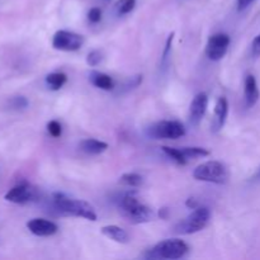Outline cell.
<instances>
[{
  "mask_svg": "<svg viewBox=\"0 0 260 260\" xmlns=\"http://www.w3.org/2000/svg\"><path fill=\"white\" fill-rule=\"evenodd\" d=\"M52 207L61 216H71V217H81L89 221H96L95 210L88 202L81 200H75L63 193H53Z\"/></svg>",
  "mask_w": 260,
  "mask_h": 260,
  "instance_id": "cell-1",
  "label": "cell"
},
{
  "mask_svg": "<svg viewBox=\"0 0 260 260\" xmlns=\"http://www.w3.org/2000/svg\"><path fill=\"white\" fill-rule=\"evenodd\" d=\"M119 208L124 217L134 225L149 222L154 217V211L147 206L142 205L136 197L135 192H128L122 196L119 201Z\"/></svg>",
  "mask_w": 260,
  "mask_h": 260,
  "instance_id": "cell-2",
  "label": "cell"
},
{
  "mask_svg": "<svg viewBox=\"0 0 260 260\" xmlns=\"http://www.w3.org/2000/svg\"><path fill=\"white\" fill-rule=\"evenodd\" d=\"M211 220V211L208 207H197L193 212L174 226V233L178 235H192L200 233Z\"/></svg>",
  "mask_w": 260,
  "mask_h": 260,
  "instance_id": "cell-3",
  "label": "cell"
},
{
  "mask_svg": "<svg viewBox=\"0 0 260 260\" xmlns=\"http://www.w3.org/2000/svg\"><path fill=\"white\" fill-rule=\"evenodd\" d=\"M189 251V246L179 239H168L157 243L147 253L149 259H168L175 260L185 256Z\"/></svg>",
  "mask_w": 260,
  "mask_h": 260,
  "instance_id": "cell-4",
  "label": "cell"
},
{
  "mask_svg": "<svg viewBox=\"0 0 260 260\" xmlns=\"http://www.w3.org/2000/svg\"><path fill=\"white\" fill-rule=\"evenodd\" d=\"M193 177L201 182L223 184L229 179V170L226 165L221 161L211 160V161H206L198 165L193 172Z\"/></svg>",
  "mask_w": 260,
  "mask_h": 260,
  "instance_id": "cell-5",
  "label": "cell"
},
{
  "mask_svg": "<svg viewBox=\"0 0 260 260\" xmlns=\"http://www.w3.org/2000/svg\"><path fill=\"white\" fill-rule=\"evenodd\" d=\"M146 135L154 140H177L185 135V127L179 121H160L146 129Z\"/></svg>",
  "mask_w": 260,
  "mask_h": 260,
  "instance_id": "cell-6",
  "label": "cell"
},
{
  "mask_svg": "<svg viewBox=\"0 0 260 260\" xmlns=\"http://www.w3.org/2000/svg\"><path fill=\"white\" fill-rule=\"evenodd\" d=\"M83 45V36L75 32H70V30H57L52 37V47L58 51L73 52V51H78Z\"/></svg>",
  "mask_w": 260,
  "mask_h": 260,
  "instance_id": "cell-7",
  "label": "cell"
},
{
  "mask_svg": "<svg viewBox=\"0 0 260 260\" xmlns=\"http://www.w3.org/2000/svg\"><path fill=\"white\" fill-rule=\"evenodd\" d=\"M230 46V37L226 33H216L211 36L206 46V55L211 61H220L226 55Z\"/></svg>",
  "mask_w": 260,
  "mask_h": 260,
  "instance_id": "cell-8",
  "label": "cell"
},
{
  "mask_svg": "<svg viewBox=\"0 0 260 260\" xmlns=\"http://www.w3.org/2000/svg\"><path fill=\"white\" fill-rule=\"evenodd\" d=\"M38 198V190L32 185L23 183L13 187L9 192L5 194V200L8 202L17 203V205H24V203L32 202Z\"/></svg>",
  "mask_w": 260,
  "mask_h": 260,
  "instance_id": "cell-9",
  "label": "cell"
},
{
  "mask_svg": "<svg viewBox=\"0 0 260 260\" xmlns=\"http://www.w3.org/2000/svg\"><path fill=\"white\" fill-rule=\"evenodd\" d=\"M208 108V95L206 93H198L193 98L189 107V122L193 126H198L205 117Z\"/></svg>",
  "mask_w": 260,
  "mask_h": 260,
  "instance_id": "cell-10",
  "label": "cell"
},
{
  "mask_svg": "<svg viewBox=\"0 0 260 260\" xmlns=\"http://www.w3.org/2000/svg\"><path fill=\"white\" fill-rule=\"evenodd\" d=\"M27 229L36 236L47 238V236L55 235L58 231V226L55 222L45 218H33L28 221Z\"/></svg>",
  "mask_w": 260,
  "mask_h": 260,
  "instance_id": "cell-11",
  "label": "cell"
},
{
  "mask_svg": "<svg viewBox=\"0 0 260 260\" xmlns=\"http://www.w3.org/2000/svg\"><path fill=\"white\" fill-rule=\"evenodd\" d=\"M259 98L260 91L255 76L249 74V75H246L245 81H244V99H245L246 107L251 108V107L255 106L258 103Z\"/></svg>",
  "mask_w": 260,
  "mask_h": 260,
  "instance_id": "cell-12",
  "label": "cell"
},
{
  "mask_svg": "<svg viewBox=\"0 0 260 260\" xmlns=\"http://www.w3.org/2000/svg\"><path fill=\"white\" fill-rule=\"evenodd\" d=\"M229 114V102L225 96L218 98L215 106V119L212 123V129L215 132H218L223 126H225L226 118Z\"/></svg>",
  "mask_w": 260,
  "mask_h": 260,
  "instance_id": "cell-13",
  "label": "cell"
},
{
  "mask_svg": "<svg viewBox=\"0 0 260 260\" xmlns=\"http://www.w3.org/2000/svg\"><path fill=\"white\" fill-rule=\"evenodd\" d=\"M79 147L81 151L88 155H99L108 149V144L96 139H85L80 141Z\"/></svg>",
  "mask_w": 260,
  "mask_h": 260,
  "instance_id": "cell-14",
  "label": "cell"
},
{
  "mask_svg": "<svg viewBox=\"0 0 260 260\" xmlns=\"http://www.w3.org/2000/svg\"><path fill=\"white\" fill-rule=\"evenodd\" d=\"M101 233L103 234L106 238L111 239V240L116 241V243L127 244L129 241L128 234H127L123 229L119 228V226L117 225L103 226V228L101 229Z\"/></svg>",
  "mask_w": 260,
  "mask_h": 260,
  "instance_id": "cell-15",
  "label": "cell"
},
{
  "mask_svg": "<svg viewBox=\"0 0 260 260\" xmlns=\"http://www.w3.org/2000/svg\"><path fill=\"white\" fill-rule=\"evenodd\" d=\"M89 80L93 84L95 88L102 89V90H113L114 88V81L107 74L101 73V71H91L89 75Z\"/></svg>",
  "mask_w": 260,
  "mask_h": 260,
  "instance_id": "cell-16",
  "label": "cell"
},
{
  "mask_svg": "<svg viewBox=\"0 0 260 260\" xmlns=\"http://www.w3.org/2000/svg\"><path fill=\"white\" fill-rule=\"evenodd\" d=\"M68 81V76L63 73H51L46 76V84L51 90H60Z\"/></svg>",
  "mask_w": 260,
  "mask_h": 260,
  "instance_id": "cell-17",
  "label": "cell"
},
{
  "mask_svg": "<svg viewBox=\"0 0 260 260\" xmlns=\"http://www.w3.org/2000/svg\"><path fill=\"white\" fill-rule=\"evenodd\" d=\"M182 152L184 155L185 160L189 161V160H194V159H200V157H206L210 155V151L203 147H182Z\"/></svg>",
  "mask_w": 260,
  "mask_h": 260,
  "instance_id": "cell-18",
  "label": "cell"
},
{
  "mask_svg": "<svg viewBox=\"0 0 260 260\" xmlns=\"http://www.w3.org/2000/svg\"><path fill=\"white\" fill-rule=\"evenodd\" d=\"M161 150H162V152H164V154L167 155L168 157H170V159H172L173 161L177 162V164L185 165L188 162L187 160H185L184 155H183L182 150H180V149H177V147L161 146Z\"/></svg>",
  "mask_w": 260,
  "mask_h": 260,
  "instance_id": "cell-19",
  "label": "cell"
},
{
  "mask_svg": "<svg viewBox=\"0 0 260 260\" xmlns=\"http://www.w3.org/2000/svg\"><path fill=\"white\" fill-rule=\"evenodd\" d=\"M119 183L131 188H137L144 183V178L137 173H126L119 178Z\"/></svg>",
  "mask_w": 260,
  "mask_h": 260,
  "instance_id": "cell-20",
  "label": "cell"
},
{
  "mask_svg": "<svg viewBox=\"0 0 260 260\" xmlns=\"http://www.w3.org/2000/svg\"><path fill=\"white\" fill-rule=\"evenodd\" d=\"M136 7V0H118L116 4V10L118 15H126Z\"/></svg>",
  "mask_w": 260,
  "mask_h": 260,
  "instance_id": "cell-21",
  "label": "cell"
},
{
  "mask_svg": "<svg viewBox=\"0 0 260 260\" xmlns=\"http://www.w3.org/2000/svg\"><path fill=\"white\" fill-rule=\"evenodd\" d=\"M102 60H103V52L99 50H93L91 52L88 53V56H86V63H88L89 66H91V68L98 66L99 63L102 62Z\"/></svg>",
  "mask_w": 260,
  "mask_h": 260,
  "instance_id": "cell-22",
  "label": "cell"
},
{
  "mask_svg": "<svg viewBox=\"0 0 260 260\" xmlns=\"http://www.w3.org/2000/svg\"><path fill=\"white\" fill-rule=\"evenodd\" d=\"M47 131L52 137H60L62 134V127H61L60 122L52 119L47 123Z\"/></svg>",
  "mask_w": 260,
  "mask_h": 260,
  "instance_id": "cell-23",
  "label": "cell"
},
{
  "mask_svg": "<svg viewBox=\"0 0 260 260\" xmlns=\"http://www.w3.org/2000/svg\"><path fill=\"white\" fill-rule=\"evenodd\" d=\"M10 106L15 109H24L28 107V101L25 96H14L10 101Z\"/></svg>",
  "mask_w": 260,
  "mask_h": 260,
  "instance_id": "cell-24",
  "label": "cell"
},
{
  "mask_svg": "<svg viewBox=\"0 0 260 260\" xmlns=\"http://www.w3.org/2000/svg\"><path fill=\"white\" fill-rule=\"evenodd\" d=\"M88 19L90 23H99L102 19V10L99 8H91L88 12Z\"/></svg>",
  "mask_w": 260,
  "mask_h": 260,
  "instance_id": "cell-25",
  "label": "cell"
},
{
  "mask_svg": "<svg viewBox=\"0 0 260 260\" xmlns=\"http://www.w3.org/2000/svg\"><path fill=\"white\" fill-rule=\"evenodd\" d=\"M173 40H174V32H173L172 35H169V37H168V40H167V43H165V48H164V52H162V58H161L162 63L167 62V60L169 58L170 51H172Z\"/></svg>",
  "mask_w": 260,
  "mask_h": 260,
  "instance_id": "cell-26",
  "label": "cell"
},
{
  "mask_svg": "<svg viewBox=\"0 0 260 260\" xmlns=\"http://www.w3.org/2000/svg\"><path fill=\"white\" fill-rule=\"evenodd\" d=\"M141 83H142V76L136 75V76H132L131 79H128V81H127L124 86H126L127 89H134L136 88V86H139Z\"/></svg>",
  "mask_w": 260,
  "mask_h": 260,
  "instance_id": "cell-27",
  "label": "cell"
},
{
  "mask_svg": "<svg viewBox=\"0 0 260 260\" xmlns=\"http://www.w3.org/2000/svg\"><path fill=\"white\" fill-rule=\"evenodd\" d=\"M251 52H253V55L255 57H259L260 56V35L256 36L254 38L253 43H251Z\"/></svg>",
  "mask_w": 260,
  "mask_h": 260,
  "instance_id": "cell-28",
  "label": "cell"
},
{
  "mask_svg": "<svg viewBox=\"0 0 260 260\" xmlns=\"http://www.w3.org/2000/svg\"><path fill=\"white\" fill-rule=\"evenodd\" d=\"M253 2L254 0H238V9L241 12V10L246 9Z\"/></svg>",
  "mask_w": 260,
  "mask_h": 260,
  "instance_id": "cell-29",
  "label": "cell"
},
{
  "mask_svg": "<svg viewBox=\"0 0 260 260\" xmlns=\"http://www.w3.org/2000/svg\"><path fill=\"white\" fill-rule=\"evenodd\" d=\"M168 216H169V210L168 208H160L159 211V217H161L162 220H165V218H168Z\"/></svg>",
  "mask_w": 260,
  "mask_h": 260,
  "instance_id": "cell-30",
  "label": "cell"
},
{
  "mask_svg": "<svg viewBox=\"0 0 260 260\" xmlns=\"http://www.w3.org/2000/svg\"><path fill=\"white\" fill-rule=\"evenodd\" d=\"M185 205H187V207L192 208V210H194V208L198 207L197 202H196V201H194V198H189V200L187 201V203H185Z\"/></svg>",
  "mask_w": 260,
  "mask_h": 260,
  "instance_id": "cell-31",
  "label": "cell"
},
{
  "mask_svg": "<svg viewBox=\"0 0 260 260\" xmlns=\"http://www.w3.org/2000/svg\"><path fill=\"white\" fill-rule=\"evenodd\" d=\"M258 175L260 177V168H259V173H258Z\"/></svg>",
  "mask_w": 260,
  "mask_h": 260,
  "instance_id": "cell-32",
  "label": "cell"
}]
</instances>
